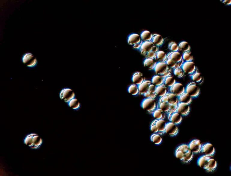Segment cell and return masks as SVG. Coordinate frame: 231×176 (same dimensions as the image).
<instances>
[{
	"label": "cell",
	"mask_w": 231,
	"mask_h": 176,
	"mask_svg": "<svg viewBox=\"0 0 231 176\" xmlns=\"http://www.w3.org/2000/svg\"><path fill=\"white\" fill-rule=\"evenodd\" d=\"M176 157L183 163L190 162L193 157V153L188 145L183 144L178 146L175 152Z\"/></svg>",
	"instance_id": "1"
},
{
	"label": "cell",
	"mask_w": 231,
	"mask_h": 176,
	"mask_svg": "<svg viewBox=\"0 0 231 176\" xmlns=\"http://www.w3.org/2000/svg\"><path fill=\"white\" fill-rule=\"evenodd\" d=\"M197 163L200 167L208 172L214 171L217 166V162L212 155L205 154L199 158Z\"/></svg>",
	"instance_id": "2"
},
{
	"label": "cell",
	"mask_w": 231,
	"mask_h": 176,
	"mask_svg": "<svg viewBox=\"0 0 231 176\" xmlns=\"http://www.w3.org/2000/svg\"><path fill=\"white\" fill-rule=\"evenodd\" d=\"M140 51L141 54L146 58H154L158 49L157 46L150 41L143 42Z\"/></svg>",
	"instance_id": "3"
},
{
	"label": "cell",
	"mask_w": 231,
	"mask_h": 176,
	"mask_svg": "<svg viewBox=\"0 0 231 176\" xmlns=\"http://www.w3.org/2000/svg\"><path fill=\"white\" fill-rule=\"evenodd\" d=\"M24 142L26 145L31 148L35 149L40 146L42 143V140L37 134L31 133L26 136Z\"/></svg>",
	"instance_id": "4"
},
{
	"label": "cell",
	"mask_w": 231,
	"mask_h": 176,
	"mask_svg": "<svg viewBox=\"0 0 231 176\" xmlns=\"http://www.w3.org/2000/svg\"><path fill=\"white\" fill-rule=\"evenodd\" d=\"M154 70L157 75L163 78L170 75L171 72L170 68L166 62L157 63Z\"/></svg>",
	"instance_id": "5"
},
{
	"label": "cell",
	"mask_w": 231,
	"mask_h": 176,
	"mask_svg": "<svg viewBox=\"0 0 231 176\" xmlns=\"http://www.w3.org/2000/svg\"><path fill=\"white\" fill-rule=\"evenodd\" d=\"M141 106L144 110L152 113L156 109L157 103L154 98H146L142 100Z\"/></svg>",
	"instance_id": "6"
},
{
	"label": "cell",
	"mask_w": 231,
	"mask_h": 176,
	"mask_svg": "<svg viewBox=\"0 0 231 176\" xmlns=\"http://www.w3.org/2000/svg\"><path fill=\"white\" fill-rule=\"evenodd\" d=\"M182 66L184 73L192 76L197 72L198 68L192 61H186L183 63Z\"/></svg>",
	"instance_id": "7"
},
{
	"label": "cell",
	"mask_w": 231,
	"mask_h": 176,
	"mask_svg": "<svg viewBox=\"0 0 231 176\" xmlns=\"http://www.w3.org/2000/svg\"><path fill=\"white\" fill-rule=\"evenodd\" d=\"M128 42L130 45L135 49L140 48L143 43L140 36L135 33L132 34L128 36Z\"/></svg>",
	"instance_id": "8"
},
{
	"label": "cell",
	"mask_w": 231,
	"mask_h": 176,
	"mask_svg": "<svg viewBox=\"0 0 231 176\" xmlns=\"http://www.w3.org/2000/svg\"><path fill=\"white\" fill-rule=\"evenodd\" d=\"M200 89L195 82H191L187 85L185 92L188 93L192 97H195L200 93Z\"/></svg>",
	"instance_id": "9"
},
{
	"label": "cell",
	"mask_w": 231,
	"mask_h": 176,
	"mask_svg": "<svg viewBox=\"0 0 231 176\" xmlns=\"http://www.w3.org/2000/svg\"><path fill=\"white\" fill-rule=\"evenodd\" d=\"M22 60L24 64L29 67L35 66L37 63L36 58L32 54L28 53L25 54L23 56Z\"/></svg>",
	"instance_id": "10"
},
{
	"label": "cell",
	"mask_w": 231,
	"mask_h": 176,
	"mask_svg": "<svg viewBox=\"0 0 231 176\" xmlns=\"http://www.w3.org/2000/svg\"><path fill=\"white\" fill-rule=\"evenodd\" d=\"M167 57L172 60L176 64L177 68L181 67L183 63L182 56L178 51H172L167 55Z\"/></svg>",
	"instance_id": "11"
},
{
	"label": "cell",
	"mask_w": 231,
	"mask_h": 176,
	"mask_svg": "<svg viewBox=\"0 0 231 176\" xmlns=\"http://www.w3.org/2000/svg\"><path fill=\"white\" fill-rule=\"evenodd\" d=\"M75 96L74 92L72 90L69 88L63 89L60 93V98L65 102H68Z\"/></svg>",
	"instance_id": "12"
},
{
	"label": "cell",
	"mask_w": 231,
	"mask_h": 176,
	"mask_svg": "<svg viewBox=\"0 0 231 176\" xmlns=\"http://www.w3.org/2000/svg\"><path fill=\"white\" fill-rule=\"evenodd\" d=\"M188 145L193 153L197 154L202 151L203 144L200 141L199 139L193 140Z\"/></svg>",
	"instance_id": "13"
},
{
	"label": "cell",
	"mask_w": 231,
	"mask_h": 176,
	"mask_svg": "<svg viewBox=\"0 0 231 176\" xmlns=\"http://www.w3.org/2000/svg\"><path fill=\"white\" fill-rule=\"evenodd\" d=\"M185 88L183 85L180 83H176L170 87V93L176 96H179L185 92Z\"/></svg>",
	"instance_id": "14"
},
{
	"label": "cell",
	"mask_w": 231,
	"mask_h": 176,
	"mask_svg": "<svg viewBox=\"0 0 231 176\" xmlns=\"http://www.w3.org/2000/svg\"><path fill=\"white\" fill-rule=\"evenodd\" d=\"M178 129L176 125L169 122L166 123L165 132L171 136L176 135L178 132Z\"/></svg>",
	"instance_id": "15"
},
{
	"label": "cell",
	"mask_w": 231,
	"mask_h": 176,
	"mask_svg": "<svg viewBox=\"0 0 231 176\" xmlns=\"http://www.w3.org/2000/svg\"><path fill=\"white\" fill-rule=\"evenodd\" d=\"M168 119L169 121L176 125L180 124L182 121L181 115L176 111L169 113Z\"/></svg>",
	"instance_id": "16"
},
{
	"label": "cell",
	"mask_w": 231,
	"mask_h": 176,
	"mask_svg": "<svg viewBox=\"0 0 231 176\" xmlns=\"http://www.w3.org/2000/svg\"><path fill=\"white\" fill-rule=\"evenodd\" d=\"M190 107L188 104L183 103H179L176 111L181 115H187L190 111Z\"/></svg>",
	"instance_id": "17"
},
{
	"label": "cell",
	"mask_w": 231,
	"mask_h": 176,
	"mask_svg": "<svg viewBox=\"0 0 231 176\" xmlns=\"http://www.w3.org/2000/svg\"><path fill=\"white\" fill-rule=\"evenodd\" d=\"M201 151L205 155H212L214 153L215 149L212 144L207 143L203 145Z\"/></svg>",
	"instance_id": "18"
},
{
	"label": "cell",
	"mask_w": 231,
	"mask_h": 176,
	"mask_svg": "<svg viewBox=\"0 0 231 176\" xmlns=\"http://www.w3.org/2000/svg\"><path fill=\"white\" fill-rule=\"evenodd\" d=\"M154 121L158 131L157 134L160 135L164 133L165 132L166 126L165 121L164 119H156Z\"/></svg>",
	"instance_id": "19"
},
{
	"label": "cell",
	"mask_w": 231,
	"mask_h": 176,
	"mask_svg": "<svg viewBox=\"0 0 231 176\" xmlns=\"http://www.w3.org/2000/svg\"><path fill=\"white\" fill-rule=\"evenodd\" d=\"M151 81H145L138 85L139 93L140 95H143L148 91L149 87L152 84Z\"/></svg>",
	"instance_id": "20"
},
{
	"label": "cell",
	"mask_w": 231,
	"mask_h": 176,
	"mask_svg": "<svg viewBox=\"0 0 231 176\" xmlns=\"http://www.w3.org/2000/svg\"><path fill=\"white\" fill-rule=\"evenodd\" d=\"M146 80L143 74L140 72H136L133 75L132 81V82L137 85H139L144 82Z\"/></svg>",
	"instance_id": "21"
},
{
	"label": "cell",
	"mask_w": 231,
	"mask_h": 176,
	"mask_svg": "<svg viewBox=\"0 0 231 176\" xmlns=\"http://www.w3.org/2000/svg\"><path fill=\"white\" fill-rule=\"evenodd\" d=\"M154 58H146L143 63L144 66L148 69H154L157 63Z\"/></svg>",
	"instance_id": "22"
},
{
	"label": "cell",
	"mask_w": 231,
	"mask_h": 176,
	"mask_svg": "<svg viewBox=\"0 0 231 176\" xmlns=\"http://www.w3.org/2000/svg\"><path fill=\"white\" fill-rule=\"evenodd\" d=\"M178 99L179 103H183L189 104L192 101V97L184 92L178 96Z\"/></svg>",
	"instance_id": "23"
},
{
	"label": "cell",
	"mask_w": 231,
	"mask_h": 176,
	"mask_svg": "<svg viewBox=\"0 0 231 176\" xmlns=\"http://www.w3.org/2000/svg\"><path fill=\"white\" fill-rule=\"evenodd\" d=\"M169 89L167 86L162 84L157 86L156 94L158 96L161 97L168 93Z\"/></svg>",
	"instance_id": "24"
},
{
	"label": "cell",
	"mask_w": 231,
	"mask_h": 176,
	"mask_svg": "<svg viewBox=\"0 0 231 176\" xmlns=\"http://www.w3.org/2000/svg\"><path fill=\"white\" fill-rule=\"evenodd\" d=\"M166 57L167 55L165 52L159 51H158L154 59L157 63L165 62Z\"/></svg>",
	"instance_id": "25"
},
{
	"label": "cell",
	"mask_w": 231,
	"mask_h": 176,
	"mask_svg": "<svg viewBox=\"0 0 231 176\" xmlns=\"http://www.w3.org/2000/svg\"><path fill=\"white\" fill-rule=\"evenodd\" d=\"M190 46L188 42L185 41L181 42L178 45V50L180 52L184 53L190 51Z\"/></svg>",
	"instance_id": "26"
},
{
	"label": "cell",
	"mask_w": 231,
	"mask_h": 176,
	"mask_svg": "<svg viewBox=\"0 0 231 176\" xmlns=\"http://www.w3.org/2000/svg\"><path fill=\"white\" fill-rule=\"evenodd\" d=\"M163 41V38L161 35L155 34L152 35L150 41L156 46H158L162 44Z\"/></svg>",
	"instance_id": "27"
},
{
	"label": "cell",
	"mask_w": 231,
	"mask_h": 176,
	"mask_svg": "<svg viewBox=\"0 0 231 176\" xmlns=\"http://www.w3.org/2000/svg\"><path fill=\"white\" fill-rule=\"evenodd\" d=\"M151 33L148 31H144L141 33L140 37L143 42H150L152 37Z\"/></svg>",
	"instance_id": "28"
},
{
	"label": "cell",
	"mask_w": 231,
	"mask_h": 176,
	"mask_svg": "<svg viewBox=\"0 0 231 176\" xmlns=\"http://www.w3.org/2000/svg\"><path fill=\"white\" fill-rule=\"evenodd\" d=\"M176 83L175 79L171 75H169L163 79V84L170 87H172Z\"/></svg>",
	"instance_id": "29"
},
{
	"label": "cell",
	"mask_w": 231,
	"mask_h": 176,
	"mask_svg": "<svg viewBox=\"0 0 231 176\" xmlns=\"http://www.w3.org/2000/svg\"><path fill=\"white\" fill-rule=\"evenodd\" d=\"M152 114L153 116L157 119H164L165 117V113L159 108L156 109Z\"/></svg>",
	"instance_id": "30"
},
{
	"label": "cell",
	"mask_w": 231,
	"mask_h": 176,
	"mask_svg": "<svg viewBox=\"0 0 231 176\" xmlns=\"http://www.w3.org/2000/svg\"><path fill=\"white\" fill-rule=\"evenodd\" d=\"M163 79L161 77L157 75L152 77L151 82L152 84L158 86L163 84Z\"/></svg>",
	"instance_id": "31"
},
{
	"label": "cell",
	"mask_w": 231,
	"mask_h": 176,
	"mask_svg": "<svg viewBox=\"0 0 231 176\" xmlns=\"http://www.w3.org/2000/svg\"><path fill=\"white\" fill-rule=\"evenodd\" d=\"M191 78L192 80L199 84H202L204 81V78L202 74L197 72L195 74L192 76Z\"/></svg>",
	"instance_id": "32"
},
{
	"label": "cell",
	"mask_w": 231,
	"mask_h": 176,
	"mask_svg": "<svg viewBox=\"0 0 231 176\" xmlns=\"http://www.w3.org/2000/svg\"><path fill=\"white\" fill-rule=\"evenodd\" d=\"M151 141L156 145H159L162 141V138L160 135L157 133L152 134L150 136Z\"/></svg>",
	"instance_id": "33"
},
{
	"label": "cell",
	"mask_w": 231,
	"mask_h": 176,
	"mask_svg": "<svg viewBox=\"0 0 231 176\" xmlns=\"http://www.w3.org/2000/svg\"><path fill=\"white\" fill-rule=\"evenodd\" d=\"M129 93L132 95H136L139 93L138 85L133 84L130 86L128 89Z\"/></svg>",
	"instance_id": "34"
},
{
	"label": "cell",
	"mask_w": 231,
	"mask_h": 176,
	"mask_svg": "<svg viewBox=\"0 0 231 176\" xmlns=\"http://www.w3.org/2000/svg\"><path fill=\"white\" fill-rule=\"evenodd\" d=\"M178 101L177 96L174 94L168 92L167 102L170 104H174Z\"/></svg>",
	"instance_id": "35"
},
{
	"label": "cell",
	"mask_w": 231,
	"mask_h": 176,
	"mask_svg": "<svg viewBox=\"0 0 231 176\" xmlns=\"http://www.w3.org/2000/svg\"><path fill=\"white\" fill-rule=\"evenodd\" d=\"M68 105L70 107L75 110L78 109L80 106L79 101L76 98H73L69 101Z\"/></svg>",
	"instance_id": "36"
},
{
	"label": "cell",
	"mask_w": 231,
	"mask_h": 176,
	"mask_svg": "<svg viewBox=\"0 0 231 176\" xmlns=\"http://www.w3.org/2000/svg\"><path fill=\"white\" fill-rule=\"evenodd\" d=\"M182 58L183 60L186 61H191L193 59L194 57L191 52L190 51H187L183 53Z\"/></svg>",
	"instance_id": "37"
},
{
	"label": "cell",
	"mask_w": 231,
	"mask_h": 176,
	"mask_svg": "<svg viewBox=\"0 0 231 176\" xmlns=\"http://www.w3.org/2000/svg\"><path fill=\"white\" fill-rule=\"evenodd\" d=\"M173 72L174 75L178 78H182L184 75V73L181 67L174 69Z\"/></svg>",
	"instance_id": "38"
},
{
	"label": "cell",
	"mask_w": 231,
	"mask_h": 176,
	"mask_svg": "<svg viewBox=\"0 0 231 176\" xmlns=\"http://www.w3.org/2000/svg\"><path fill=\"white\" fill-rule=\"evenodd\" d=\"M159 108L164 112H167L169 109L170 104L167 102H162L159 104Z\"/></svg>",
	"instance_id": "39"
},
{
	"label": "cell",
	"mask_w": 231,
	"mask_h": 176,
	"mask_svg": "<svg viewBox=\"0 0 231 176\" xmlns=\"http://www.w3.org/2000/svg\"><path fill=\"white\" fill-rule=\"evenodd\" d=\"M168 48L172 51H177L178 50V45L174 41H171L168 44Z\"/></svg>",
	"instance_id": "40"
},
{
	"label": "cell",
	"mask_w": 231,
	"mask_h": 176,
	"mask_svg": "<svg viewBox=\"0 0 231 176\" xmlns=\"http://www.w3.org/2000/svg\"><path fill=\"white\" fill-rule=\"evenodd\" d=\"M179 101H178L176 103L174 104H170V108L169 109L167 112L168 113H170L171 112H173L176 111L177 108V107L178 104L179 103Z\"/></svg>",
	"instance_id": "41"
},
{
	"label": "cell",
	"mask_w": 231,
	"mask_h": 176,
	"mask_svg": "<svg viewBox=\"0 0 231 176\" xmlns=\"http://www.w3.org/2000/svg\"><path fill=\"white\" fill-rule=\"evenodd\" d=\"M150 129L154 133H157L158 132L157 127L155 125L154 121L152 122L150 125Z\"/></svg>",
	"instance_id": "42"
},
{
	"label": "cell",
	"mask_w": 231,
	"mask_h": 176,
	"mask_svg": "<svg viewBox=\"0 0 231 176\" xmlns=\"http://www.w3.org/2000/svg\"><path fill=\"white\" fill-rule=\"evenodd\" d=\"M143 95L146 98L153 99L155 97L157 94L156 92L151 93L148 92L144 94Z\"/></svg>",
	"instance_id": "43"
},
{
	"label": "cell",
	"mask_w": 231,
	"mask_h": 176,
	"mask_svg": "<svg viewBox=\"0 0 231 176\" xmlns=\"http://www.w3.org/2000/svg\"><path fill=\"white\" fill-rule=\"evenodd\" d=\"M156 87L154 84H151L149 87L148 92L151 93H155L156 91Z\"/></svg>",
	"instance_id": "44"
},
{
	"label": "cell",
	"mask_w": 231,
	"mask_h": 176,
	"mask_svg": "<svg viewBox=\"0 0 231 176\" xmlns=\"http://www.w3.org/2000/svg\"><path fill=\"white\" fill-rule=\"evenodd\" d=\"M231 1L230 0H224L222 2L223 3L226 5H230L231 3Z\"/></svg>",
	"instance_id": "45"
}]
</instances>
